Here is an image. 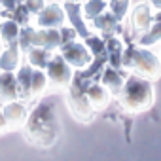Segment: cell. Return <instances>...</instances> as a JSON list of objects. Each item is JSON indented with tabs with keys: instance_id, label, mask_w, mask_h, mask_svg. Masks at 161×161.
Listing matches in <instances>:
<instances>
[{
	"instance_id": "3957f363",
	"label": "cell",
	"mask_w": 161,
	"mask_h": 161,
	"mask_svg": "<svg viewBox=\"0 0 161 161\" xmlns=\"http://www.w3.org/2000/svg\"><path fill=\"white\" fill-rule=\"evenodd\" d=\"M121 66L133 68L138 74L146 78H157L161 74V63L157 57L148 51V49H138V47H127L121 55Z\"/></svg>"
},
{
	"instance_id": "277c9868",
	"label": "cell",
	"mask_w": 161,
	"mask_h": 161,
	"mask_svg": "<svg viewBox=\"0 0 161 161\" xmlns=\"http://www.w3.org/2000/svg\"><path fill=\"white\" fill-rule=\"evenodd\" d=\"M86 87L87 86H82V82H78L70 86V91H68V106L72 110V114L78 118V119H91V103L86 95Z\"/></svg>"
},
{
	"instance_id": "4dcf8cb0",
	"label": "cell",
	"mask_w": 161,
	"mask_h": 161,
	"mask_svg": "<svg viewBox=\"0 0 161 161\" xmlns=\"http://www.w3.org/2000/svg\"><path fill=\"white\" fill-rule=\"evenodd\" d=\"M0 4H2L6 10H15L17 8V0H0Z\"/></svg>"
},
{
	"instance_id": "603a6c76",
	"label": "cell",
	"mask_w": 161,
	"mask_h": 161,
	"mask_svg": "<svg viewBox=\"0 0 161 161\" xmlns=\"http://www.w3.org/2000/svg\"><path fill=\"white\" fill-rule=\"evenodd\" d=\"M0 32H2V40H4V42L12 44V42H15L17 36H19V27H17L15 21H8V23H4L2 27H0Z\"/></svg>"
},
{
	"instance_id": "d6986e66",
	"label": "cell",
	"mask_w": 161,
	"mask_h": 161,
	"mask_svg": "<svg viewBox=\"0 0 161 161\" xmlns=\"http://www.w3.org/2000/svg\"><path fill=\"white\" fill-rule=\"evenodd\" d=\"M49 51L47 49H44V47H34V49H31L29 51V61L34 64V66H38V68H44V66H47L49 64Z\"/></svg>"
},
{
	"instance_id": "ba28073f",
	"label": "cell",
	"mask_w": 161,
	"mask_h": 161,
	"mask_svg": "<svg viewBox=\"0 0 161 161\" xmlns=\"http://www.w3.org/2000/svg\"><path fill=\"white\" fill-rule=\"evenodd\" d=\"M34 46L38 47H44L47 51L55 49L61 46V32H57L55 29H44L40 32H34V40H32Z\"/></svg>"
},
{
	"instance_id": "4fadbf2b",
	"label": "cell",
	"mask_w": 161,
	"mask_h": 161,
	"mask_svg": "<svg viewBox=\"0 0 161 161\" xmlns=\"http://www.w3.org/2000/svg\"><path fill=\"white\" fill-rule=\"evenodd\" d=\"M123 78H121V74L118 72V70H114V68H106L104 70V76H103V86L110 91V93H114V95H119L121 93V89H123Z\"/></svg>"
},
{
	"instance_id": "8fae6325",
	"label": "cell",
	"mask_w": 161,
	"mask_h": 161,
	"mask_svg": "<svg viewBox=\"0 0 161 161\" xmlns=\"http://www.w3.org/2000/svg\"><path fill=\"white\" fill-rule=\"evenodd\" d=\"M4 116H6L10 127H19L27 119V110H25V106L21 103H10L4 108Z\"/></svg>"
},
{
	"instance_id": "d4e9b609",
	"label": "cell",
	"mask_w": 161,
	"mask_h": 161,
	"mask_svg": "<svg viewBox=\"0 0 161 161\" xmlns=\"http://www.w3.org/2000/svg\"><path fill=\"white\" fill-rule=\"evenodd\" d=\"M110 8H112V14L118 21H121L125 15H127V10H129V0H110Z\"/></svg>"
},
{
	"instance_id": "ac0fdd59",
	"label": "cell",
	"mask_w": 161,
	"mask_h": 161,
	"mask_svg": "<svg viewBox=\"0 0 161 161\" xmlns=\"http://www.w3.org/2000/svg\"><path fill=\"white\" fill-rule=\"evenodd\" d=\"M106 49H108L112 66H114V68H119V66H121V55H123V51H121V42H119L118 38L110 36L108 42H106Z\"/></svg>"
},
{
	"instance_id": "4316f807",
	"label": "cell",
	"mask_w": 161,
	"mask_h": 161,
	"mask_svg": "<svg viewBox=\"0 0 161 161\" xmlns=\"http://www.w3.org/2000/svg\"><path fill=\"white\" fill-rule=\"evenodd\" d=\"M14 12H15V14H14V17H15V21H17V23H23V25H25V23L29 21V14H31V12L27 10V6H17Z\"/></svg>"
},
{
	"instance_id": "7a4b0ae2",
	"label": "cell",
	"mask_w": 161,
	"mask_h": 161,
	"mask_svg": "<svg viewBox=\"0 0 161 161\" xmlns=\"http://www.w3.org/2000/svg\"><path fill=\"white\" fill-rule=\"evenodd\" d=\"M121 103L129 112H142L146 110L152 101H153V89L146 80L138 76H131L127 82L123 84L121 89Z\"/></svg>"
},
{
	"instance_id": "5bb4252c",
	"label": "cell",
	"mask_w": 161,
	"mask_h": 161,
	"mask_svg": "<svg viewBox=\"0 0 161 161\" xmlns=\"http://www.w3.org/2000/svg\"><path fill=\"white\" fill-rule=\"evenodd\" d=\"M32 66H23L17 74V86L21 89L23 99H32Z\"/></svg>"
},
{
	"instance_id": "52a82bcc",
	"label": "cell",
	"mask_w": 161,
	"mask_h": 161,
	"mask_svg": "<svg viewBox=\"0 0 161 161\" xmlns=\"http://www.w3.org/2000/svg\"><path fill=\"white\" fill-rule=\"evenodd\" d=\"M63 21H64V14H63L61 6H57V4H49L47 8H44V10L38 14V25L44 27V29L61 27Z\"/></svg>"
},
{
	"instance_id": "83f0119b",
	"label": "cell",
	"mask_w": 161,
	"mask_h": 161,
	"mask_svg": "<svg viewBox=\"0 0 161 161\" xmlns=\"http://www.w3.org/2000/svg\"><path fill=\"white\" fill-rule=\"evenodd\" d=\"M76 29H68V27H63L61 29V46L63 44H68V42H74L76 38Z\"/></svg>"
},
{
	"instance_id": "5b68a950",
	"label": "cell",
	"mask_w": 161,
	"mask_h": 161,
	"mask_svg": "<svg viewBox=\"0 0 161 161\" xmlns=\"http://www.w3.org/2000/svg\"><path fill=\"white\" fill-rule=\"evenodd\" d=\"M47 78L59 87H64L70 84V78H72V70L70 64L63 59V55H55L53 59H49L47 64Z\"/></svg>"
},
{
	"instance_id": "ffe728a7",
	"label": "cell",
	"mask_w": 161,
	"mask_h": 161,
	"mask_svg": "<svg viewBox=\"0 0 161 161\" xmlns=\"http://www.w3.org/2000/svg\"><path fill=\"white\" fill-rule=\"evenodd\" d=\"M104 8H106L104 0H87L86 6L82 8V12H84V15L87 19H95V17H99L104 12Z\"/></svg>"
},
{
	"instance_id": "d6a6232c",
	"label": "cell",
	"mask_w": 161,
	"mask_h": 161,
	"mask_svg": "<svg viewBox=\"0 0 161 161\" xmlns=\"http://www.w3.org/2000/svg\"><path fill=\"white\" fill-rule=\"evenodd\" d=\"M152 2H153V4H155L157 8H161V0H152Z\"/></svg>"
},
{
	"instance_id": "30bf717a",
	"label": "cell",
	"mask_w": 161,
	"mask_h": 161,
	"mask_svg": "<svg viewBox=\"0 0 161 161\" xmlns=\"http://www.w3.org/2000/svg\"><path fill=\"white\" fill-rule=\"evenodd\" d=\"M64 10H66V15H68V19H70V25H74V29H76V32L80 34V36H87V29H86V25H84V19H82V8H80L76 2H68L64 4Z\"/></svg>"
},
{
	"instance_id": "1f68e13d",
	"label": "cell",
	"mask_w": 161,
	"mask_h": 161,
	"mask_svg": "<svg viewBox=\"0 0 161 161\" xmlns=\"http://www.w3.org/2000/svg\"><path fill=\"white\" fill-rule=\"evenodd\" d=\"M6 127H8V119H6L4 112H0V133H2V131H4Z\"/></svg>"
},
{
	"instance_id": "9c48e42d",
	"label": "cell",
	"mask_w": 161,
	"mask_h": 161,
	"mask_svg": "<svg viewBox=\"0 0 161 161\" xmlns=\"http://www.w3.org/2000/svg\"><path fill=\"white\" fill-rule=\"evenodd\" d=\"M17 80L12 72H4L0 76V101H15L19 95Z\"/></svg>"
},
{
	"instance_id": "9a60e30c",
	"label": "cell",
	"mask_w": 161,
	"mask_h": 161,
	"mask_svg": "<svg viewBox=\"0 0 161 161\" xmlns=\"http://www.w3.org/2000/svg\"><path fill=\"white\" fill-rule=\"evenodd\" d=\"M133 27L135 31H150V25H152V12L148 6H138L135 12H133Z\"/></svg>"
},
{
	"instance_id": "e0dca14e",
	"label": "cell",
	"mask_w": 161,
	"mask_h": 161,
	"mask_svg": "<svg viewBox=\"0 0 161 161\" xmlns=\"http://www.w3.org/2000/svg\"><path fill=\"white\" fill-rule=\"evenodd\" d=\"M17 63H19V55H17V44L15 42H12L10 44V47L0 55V68H4L6 72H10V70H14L15 66H17Z\"/></svg>"
},
{
	"instance_id": "2e32d148",
	"label": "cell",
	"mask_w": 161,
	"mask_h": 161,
	"mask_svg": "<svg viewBox=\"0 0 161 161\" xmlns=\"http://www.w3.org/2000/svg\"><path fill=\"white\" fill-rule=\"evenodd\" d=\"M95 21V29L104 32V34H114L119 31V25H118V19L114 15H106V14H101L99 17L93 19Z\"/></svg>"
},
{
	"instance_id": "44dd1931",
	"label": "cell",
	"mask_w": 161,
	"mask_h": 161,
	"mask_svg": "<svg viewBox=\"0 0 161 161\" xmlns=\"http://www.w3.org/2000/svg\"><path fill=\"white\" fill-rule=\"evenodd\" d=\"M157 40H161V21L155 23L150 31H146V32L140 36L138 44H140V46H152V44H155Z\"/></svg>"
},
{
	"instance_id": "7402d4cb",
	"label": "cell",
	"mask_w": 161,
	"mask_h": 161,
	"mask_svg": "<svg viewBox=\"0 0 161 161\" xmlns=\"http://www.w3.org/2000/svg\"><path fill=\"white\" fill-rule=\"evenodd\" d=\"M86 44H87V47L93 51L95 59H106L108 49H106V44H104L101 38H87V40H86Z\"/></svg>"
},
{
	"instance_id": "836d02e7",
	"label": "cell",
	"mask_w": 161,
	"mask_h": 161,
	"mask_svg": "<svg viewBox=\"0 0 161 161\" xmlns=\"http://www.w3.org/2000/svg\"><path fill=\"white\" fill-rule=\"evenodd\" d=\"M70 2H78V0H70Z\"/></svg>"
},
{
	"instance_id": "484cf974",
	"label": "cell",
	"mask_w": 161,
	"mask_h": 161,
	"mask_svg": "<svg viewBox=\"0 0 161 161\" xmlns=\"http://www.w3.org/2000/svg\"><path fill=\"white\" fill-rule=\"evenodd\" d=\"M34 29H31V27H25L23 31H19V46H21V49H29L31 46H32V40H34Z\"/></svg>"
},
{
	"instance_id": "cb8c5ba5",
	"label": "cell",
	"mask_w": 161,
	"mask_h": 161,
	"mask_svg": "<svg viewBox=\"0 0 161 161\" xmlns=\"http://www.w3.org/2000/svg\"><path fill=\"white\" fill-rule=\"evenodd\" d=\"M46 84H47V74H44L40 70H34V74H32V99L38 97L46 89Z\"/></svg>"
},
{
	"instance_id": "7c38bea8",
	"label": "cell",
	"mask_w": 161,
	"mask_h": 161,
	"mask_svg": "<svg viewBox=\"0 0 161 161\" xmlns=\"http://www.w3.org/2000/svg\"><path fill=\"white\" fill-rule=\"evenodd\" d=\"M86 95H87L91 106H95V108H104L108 104V91L103 86H99V84L87 86L86 87Z\"/></svg>"
},
{
	"instance_id": "6da1fadb",
	"label": "cell",
	"mask_w": 161,
	"mask_h": 161,
	"mask_svg": "<svg viewBox=\"0 0 161 161\" xmlns=\"http://www.w3.org/2000/svg\"><path fill=\"white\" fill-rule=\"evenodd\" d=\"M29 140L36 146L47 148L57 140V114L53 99H44L27 119Z\"/></svg>"
},
{
	"instance_id": "f546056e",
	"label": "cell",
	"mask_w": 161,
	"mask_h": 161,
	"mask_svg": "<svg viewBox=\"0 0 161 161\" xmlns=\"http://www.w3.org/2000/svg\"><path fill=\"white\" fill-rule=\"evenodd\" d=\"M103 61H104V59H95V63L89 66V70H86V72L82 74V78H91V76H95V74L103 68Z\"/></svg>"
},
{
	"instance_id": "8992f818",
	"label": "cell",
	"mask_w": 161,
	"mask_h": 161,
	"mask_svg": "<svg viewBox=\"0 0 161 161\" xmlns=\"http://www.w3.org/2000/svg\"><path fill=\"white\" fill-rule=\"evenodd\" d=\"M63 59L70 64V66H76V68H84L91 63V55L89 51L86 49V46L78 44V42H68V44H63Z\"/></svg>"
},
{
	"instance_id": "f1b7e54d",
	"label": "cell",
	"mask_w": 161,
	"mask_h": 161,
	"mask_svg": "<svg viewBox=\"0 0 161 161\" xmlns=\"http://www.w3.org/2000/svg\"><path fill=\"white\" fill-rule=\"evenodd\" d=\"M25 6L32 14H40L44 10V0H25Z\"/></svg>"
}]
</instances>
